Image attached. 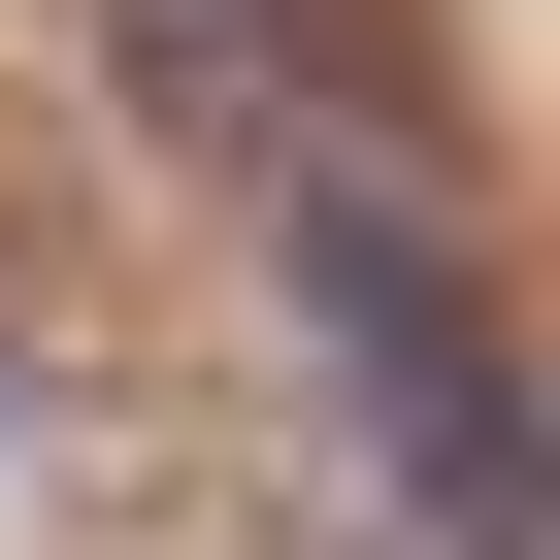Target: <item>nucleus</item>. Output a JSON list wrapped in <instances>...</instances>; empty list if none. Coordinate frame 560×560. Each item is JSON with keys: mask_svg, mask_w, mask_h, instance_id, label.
<instances>
[{"mask_svg": "<svg viewBox=\"0 0 560 560\" xmlns=\"http://www.w3.org/2000/svg\"><path fill=\"white\" fill-rule=\"evenodd\" d=\"M264 264H298V330H330V396H363L396 560H527V396H494L462 231H429V198H363V165H264Z\"/></svg>", "mask_w": 560, "mask_h": 560, "instance_id": "f257e3e1", "label": "nucleus"}]
</instances>
